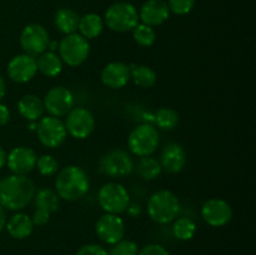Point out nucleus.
<instances>
[{"label": "nucleus", "mask_w": 256, "mask_h": 255, "mask_svg": "<svg viewBox=\"0 0 256 255\" xmlns=\"http://www.w3.org/2000/svg\"><path fill=\"white\" fill-rule=\"evenodd\" d=\"M38 72L46 78H56L62 70V62L55 52H44L36 58Z\"/></svg>", "instance_id": "obj_23"}, {"label": "nucleus", "mask_w": 256, "mask_h": 255, "mask_svg": "<svg viewBox=\"0 0 256 255\" xmlns=\"http://www.w3.org/2000/svg\"><path fill=\"white\" fill-rule=\"evenodd\" d=\"M196 232V224L192 218L180 216L174 220L172 224V234L178 240L182 242H188L194 238Z\"/></svg>", "instance_id": "obj_28"}, {"label": "nucleus", "mask_w": 256, "mask_h": 255, "mask_svg": "<svg viewBox=\"0 0 256 255\" xmlns=\"http://www.w3.org/2000/svg\"><path fill=\"white\" fill-rule=\"evenodd\" d=\"M130 75L132 70L129 64L122 62H112L105 65L102 69V82L110 89H122L130 82Z\"/></svg>", "instance_id": "obj_19"}, {"label": "nucleus", "mask_w": 256, "mask_h": 255, "mask_svg": "<svg viewBox=\"0 0 256 255\" xmlns=\"http://www.w3.org/2000/svg\"><path fill=\"white\" fill-rule=\"evenodd\" d=\"M90 180L86 172L78 165H68L56 172L55 192L65 202H78L89 192Z\"/></svg>", "instance_id": "obj_2"}, {"label": "nucleus", "mask_w": 256, "mask_h": 255, "mask_svg": "<svg viewBox=\"0 0 256 255\" xmlns=\"http://www.w3.org/2000/svg\"><path fill=\"white\" fill-rule=\"evenodd\" d=\"M186 150L179 142H168L160 154V165L162 170L170 174H178L186 165Z\"/></svg>", "instance_id": "obj_17"}, {"label": "nucleus", "mask_w": 256, "mask_h": 255, "mask_svg": "<svg viewBox=\"0 0 256 255\" xmlns=\"http://www.w3.org/2000/svg\"><path fill=\"white\" fill-rule=\"evenodd\" d=\"M138 255H170L169 250L160 244H148L139 250Z\"/></svg>", "instance_id": "obj_35"}, {"label": "nucleus", "mask_w": 256, "mask_h": 255, "mask_svg": "<svg viewBox=\"0 0 256 255\" xmlns=\"http://www.w3.org/2000/svg\"><path fill=\"white\" fill-rule=\"evenodd\" d=\"M5 225H6V212L4 208L0 205V232L5 229Z\"/></svg>", "instance_id": "obj_39"}, {"label": "nucleus", "mask_w": 256, "mask_h": 255, "mask_svg": "<svg viewBox=\"0 0 256 255\" xmlns=\"http://www.w3.org/2000/svg\"><path fill=\"white\" fill-rule=\"evenodd\" d=\"M58 54L62 64L76 68L84 64L90 55V42L79 32L65 35L59 42Z\"/></svg>", "instance_id": "obj_6"}, {"label": "nucleus", "mask_w": 256, "mask_h": 255, "mask_svg": "<svg viewBox=\"0 0 256 255\" xmlns=\"http://www.w3.org/2000/svg\"><path fill=\"white\" fill-rule=\"evenodd\" d=\"M38 72L36 58L25 52L18 54L10 59L6 66V74L12 82L25 84L35 78Z\"/></svg>", "instance_id": "obj_14"}, {"label": "nucleus", "mask_w": 256, "mask_h": 255, "mask_svg": "<svg viewBox=\"0 0 256 255\" xmlns=\"http://www.w3.org/2000/svg\"><path fill=\"white\" fill-rule=\"evenodd\" d=\"M202 216L210 226H225L232 219V208L226 200L220 199V198H212L202 204Z\"/></svg>", "instance_id": "obj_15"}, {"label": "nucleus", "mask_w": 256, "mask_h": 255, "mask_svg": "<svg viewBox=\"0 0 256 255\" xmlns=\"http://www.w3.org/2000/svg\"><path fill=\"white\" fill-rule=\"evenodd\" d=\"M60 198L58 196L56 192L49 188H42V189L36 190L34 195V202L35 209L44 210V212H56L60 208Z\"/></svg>", "instance_id": "obj_25"}, {"label": "nucleus", "mask_w": 256, "mask_h": 255, "mask_svg": "<svg viewBox=\"0 0 256 255\" xmlns=\"http://www.w3.org/2000/svg\"><path fill=\"white\" fill-rule=\"evenodd\" d=\"M125 212H128V215L132 218H139L142 214V206L140 205V202H132L130 200L129 205H128Z\"/></svg>", "instance_id": "obj_37"}, {"label": "nucleus", "mask_w": 256, "mask_h": 255, "mask_svg": "<svg viewBox=\"0 0 256 255\" xmlns=\"http://www.w3.org/2000/svg\"><path fill=\"white\" fill-rule=\"evenodd\" d=\"M160 144V135L152 124H140L130 132L128 136V149L135 156H150L156 152Z\"/></svg>", "instance_id": "obj_5"}, {"label": "nucleus", "mask_w": 256, "mask_h": 255, "mask_svg": "<svg viewBox=\"0 0 256 255\" xmlns=\"http://www.w3.org/2000/svg\"><path fill=\"white\" fill-rule=\"evenodd\" d=\"M6 156H8L6 152H5L4 148L0 145V169H2V168H4L5 165H6Z\"/></svg>", "instance_id": "obj_40"}, {"label": "nucleus", "mask_w": 256, "mask_h": 255, "mask_svg": "<svg viewBox=\"0 0 256 255\" xmlns=\"http://www.w3.org/2000/svg\"><path fill=\"white\" fill-rule=\"evenodd\" d=\"M6 94V84H5V79L0 75V102H2V98Z\"/></svg>", "instance_id": "obj_41"}, {"label": "nucleus", "mask_w": 256, "mask_h": 255, "mask_svg": "<svg viewBox=\"0 0 256 255\" xmlns=\"http://www.w3.org/2000/svg\"><path fill=\"white\" fill-rule=\"evenodd\" d=\"M135 162L132 155L122 149L105 152L99 160V172L109 178H124L134 172Z\"/></svg>", "instance_id": "obj_8"}, {"label": "nucleus", "mask_w": 256, "mask_h": 255, "mask_svg": "<svg viewBox=\"0 0 256 255\" xmlns=\"http://www.w3.org/2000/svg\"><path fill=\"white\" fill-rule=\"evenodd\" d=\"M36 189L26 175L12 174L0 180V205L5 210L22 212L34 199Z\"/></svg>", "instance_id": "obj_1"}, {"label": "nucleus", "mask_w": 256, "mask_h": 255, "mask_svg": "<svg viewBox=\"0 0 256 255\" xmlns=\"http://www.w3.org/2000/svg\"><path fill=\"white\" fill-rule=\"evenodd\" d=\"M104 19L99 14L95 12H88V14L80 16L79 20V34L82 35L85 39L92 40L96 39L104 30Z\"/></svg>", "instance_id": "obj_24"}, {"label": "nucleus", "mask_w": 256, "mask_h": 255, "mask_svg": "<svg viewBox=\"0 0 256 255\" xmlns=\"http://www.w3.org/2000/svg\"><path fill=\"white\" fill-rule=\"evenodd\" d=\"M139 12L132 2H118L110 5L104 15V24L115 32H132L139 24Z\"/></svg>", "instance_id": "obj_4"}, {"label": "nucleus", "mask_w": 256, "mask_h": 255, "mask_svg": "<svg viewBox=\"0 0 256 255\" xmlns=\"http://www.w3.org/2000/svg\"><path fill=\"white\" fill-rule=\"evenodd\" d=\"M35 168H36L38 172L42 176H54L59 172V162H58V160L52 155L42 154L40 156H38Z\"/></svg>", "instance_id": "obj_31"}, {"label": "nucleus", "mask_w": 256, "mask_h": 255, "mask_svg": "<svg viewBox=\"0 0 256 255\" xmlns=\"http://www.w3.org/2000/svg\"><path fill=\"white\" fill-rule=\"evenodd\" d=\"M182 204L179 198L170 190H159L150 195L146 202V212L150 219L160 225L174 222L179 215Z\"/></svg>", "instance_id": "obj_3"}, {"label": "nucleus", "mask_w": 256, "mask_h": 255, "mask_svg": "<svg viewBox=\"0 0 256 255\" xmlns=\"http://www.w3.org/2000/svg\"><path fill=\"white\" fill-rule=\"evenodd\" d=\"M6 232L12 238L16 240L26 239L32 235L34 230V224H32V216L22 212H16L9 220H6Z\"/></svg>", "instance_id": "obj_21"}, {"label": "nucleus", "mask_w": 256, "mask_h": 255, "mask_svg": "<svg viewBox=\"0 0 256 255\" xmlns=\"http://www.w3.org/2000/svg\"><path fill=\"white\" fill-rule=\"evenodd\" d=\"M50 36L48 30L38 22L28 24L20 34V46L22 52L38 58L48 50Z\"/></svg>", "instance_id": "obj_11"}, {"label": "nucleus", "mask_w": 256, "mask_h": 255, "mask_svg": "<svg viewBox=\"0 0 256 255\" xmlns=\"http://www.w3.org/2000/svg\"><path fill=\"white\" fill-rule=\"evenodd\" d=\"M170 12L175 15H186L194 9L195 0H168Z\"/></svg>", "instance_id": "obj_33"}, {"label": "nucleus", "mask_w": 256, "mask_h": 255, "mask_svg": "<svg viewBox=\"0 0 256 255\" xmlns=\"http://www.w3.org/2000/svg\"><path fill=\"white\" fill-rule=\"evenodd\" d=\"M75 255H109V252L99 244H86L82 245Z\"/></svg>", "instance_id": "obj_34"}, {"label": "nucleus", "mask_w": 256, "mask_h": 255, "mask_svg": "<svg viewBox=\"0 0 256 255\" xmlns=\"http://www.w3.org/2000/svg\"><path fill=\"white\" fill-rule=\"evenodd\" d=\"M98 202L108 214L120 215L125 212L130 202L129 192L120 182H105L98 192Z\"/></svg>", "instance_id": "obj_7"}, {"label": "nucleus", "mask_w": 256, "mask_h": 255, "mask_svg": "<svg viewBox=\"0 0 256 255\" xmlns=\"http://www.w3.org/2000/svg\"><path fill=\"white\" fill-rule=\"evenodd\" d=\"M80 15L70 8H60L54 15V25L62 35H70L76 32L79 26Z\"/></svg>", "instance_id": "obj_22"}, {"label": "nucleus", "mask_w": 256, "mask_h": 255, "mask_svg": "<svg viewBox=\"0 0 256 255\" xmlns=\"http://www.w3.org/2000/svg\"><path fill=\"white\" fill-rule=\"evenodd\" d=\"M18 112L20 116L28 122H39L44 116V102L35 94H25L18 102Z\"/></svg>", "instance_id": "obj_20"}, {"label": "nucleus", "mask_w": 256, "mask_h": 255, "mask_svg": "<svg viewBox=\"0 0 256 255\" xmlns=\"http://www.w3.org/2000/svg\"><path fill=\"white\" fill-rule=\"evenodd\" d=\"M44 109L49 115L55 118L66 116L68 112L75 106L74 94L66 86H54L45 94Z\"/></svg>", "instance_id": "obj_12"}, {"label": "nucleus", "mask_w": 256, "mask_h": 255, "mask_svg": "<svg viewBox=\"0 0 256 255\" xmlns=\"http://www.w3.org/2000/svg\"><path fill=\"white\" fill-rule=\"evenodd\" d=\"M50 218H52V214L48 212H44V210L35 209L34 214H32V220L34 226H44L48 222H50Z\"/></svg>", "instance_id": "obj_36"}, {"label": "nucleus", "mask_w": 256, "mask_h": 255, "mask_svg": "<svg viewBox=\"0 0 256 255\" xmlns=\"http://www.w3.org/2000/svg\"><path fill=\"white\" fill-rule=\"evenodd\" d=\"M134 170L142 179L144 180H154L160 176L162 172V168L160 165V162L155 158L142 156L138 160L136 165L134 166Z\"/></svg>", "instance_id": "obj_27"}, {"label": "nucleus", "mask_w": 256, "mask_h": 255, "mask_svg": "<svg viewBox=\"0 0 256 255\" xmlns=\"http://www.w3.org/2000/svg\"><path fill=\"white\" fill-rule=\"evenodd\" d=\"M155 124L162 130H172L179 124V114L172 108L162 106L155 112Z\"/></svg>", "instance_id": "obj_29"}, {"label": "nucleus", "mask_w": 256, "mask_h": 255, "mask_svg": "<svg viewBox=\"0 0 256 255\" xmlns=\"http://www.w3.org/2000/svg\"><path fill=\"white\" fill-rule=\"evenodd\" d=\"M132 70L130 80H132L138 88L150 89L156 84V72L148 65H129Z\"/></svg>", "instance_id": "obj_26"}, {"label": "nucleus", "mask_w": 256, "mask_h": 255, "mask_svg": "<svg viewBox=\"0 0 256 255\" xmlns=\"http://www.w3.org/2000/svg\"><path fill=\"white\" fill-rule=\"evenodd\" d=\"M170 16V10L165 0H146L139 12V20L149 26H160Z\"/></svg>", "instance_id": "obj_18"}, {"label": "nucleus", "mask_w": 256, "mask_h": 255, "mask_svg": "<svg viewBox=\"0 0 256 255\" xmlns=\"http://www.w3.org/2000/svg\"><path fill=\"white\" fill-rule=\"evenodd\" d=\"M109 255H138L139 254V246L135 242L128 239H122L116 244L112 245Z\"/></svg>", "instance_id": "obj_32"}, {"label": "nucleus", "mask_w": 256, "mask_h": 255, "mask_svg": "<svg viewBox=\"0 0 256 255\" xmlns=\"http://www.w3.org/2000/svg\"><path fill=\"white\" fill-rule=\"evenodd\" d=\"M125 232H126L125 222L120 215L105 212L95 222L96 236L108 245H114L124 239Z\"/></svg>", "instance_id": "obj_13"}, {"label": "nucleus", "mask_w": 256, "mask_h": 255, "mask_svg": "<svg viewBox=\"0 0 256 255\" xmlns=\"http://www.w3.org/2000/svg\"><path fill=\"white\" fill-rule=\"evenodd\" d=\"M36 135L39 142L49 149H56L62 146L68 136L66 128L60 118L42 116L36 124Z\"/></svg>", "instance_id": "obj_9"}, {"label": "nucleus", "mask_w": 256, "mask_h": 255, "mask_svg": "<svg viewBox=\"0 0 256 255\" xmlns=\"http://www.w3.org/2000/svg\"><path fill=\"white\" fill-rule=\"evenodd\" d=\"M10 118H12V112H10L9 108L0 102V126L6 125L10 122Z\"/></svg>", "instance_id": "obj_38"}, {"label": "nucleus", "mask_w": 256, "mask_h": 255, "mask_svg": "<svg viewBox=\"0 0 256 255\" xmlns=\"http://www.w3.org/2000/svg\"><path fill=\"white\" fill-rule=\"evenodd\" d=\"M66 132L78 140L89 138L95 129V116L84 106H74L66 114L64 122Z\"/></svg>", "instance_id": "obj_10"}, {"label": "nucleus", "mask_w": 256, "mask_h": 255, "mask_svg": "<svg viewBox=\"0 0 256 255\" xmlns=\"http://www.w3.org/2000/svg\"><path fill=\"white\" fill-rule=\"evenodd\" d=\"M38 155L32 148L16 146L6 156V166L12 174L28 175L35 169Z\"/></svg>", "instance_id": "obj_16"}, {"label": "nucleus", "mask_w": 256, "mask_h": 255, "mask_svg": "<svg viewBox=\"0 0 256 255\" xmlns=\"http://www.w3.org/2000/svg\"><path fill=\"white\" fill-rule=\"evenodd\" d=\"M132 38H134L136 44H139L140 46L149 48L156 40V32H155L154 28L139 22L134 28V30H132Z\"/></svg>", "instance_id": "obj_30"}]
</instances>
